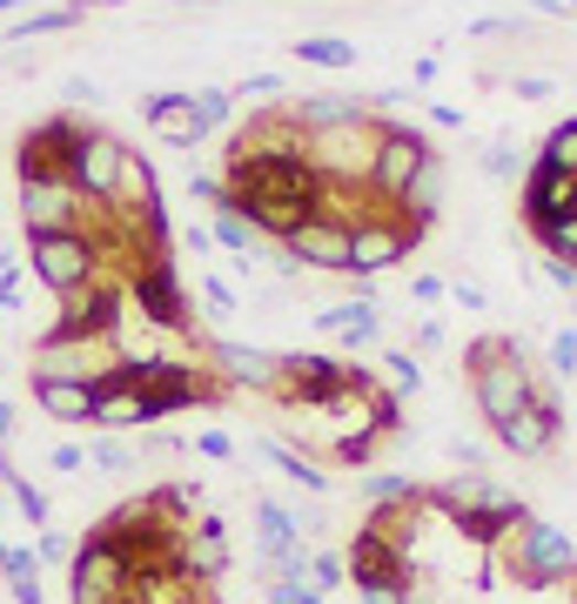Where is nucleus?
<instances>
[{
    "instance_id": "39",
    "label": "nucleus",
    "mask_w": 577,
    "mask_h": 604,
    "mask_svg": "<svg viewBox=\"0 0 577 604\" xmlns=\"http://www.w3.org/2000/svg\"><path fill=\"white\" fill-rule=\"evenodd\" d=\"M517 168H524V155H517L511 141H490V148H483V176H490V182H511Z\"/></svg>"
},
{
    "instance_id": "14",
    "label": "nucleus",
    "mask_w": 577,
    "mask_h": 604,
    "mask_svg": "<svg viewBox=\"0 0 577 604\" xmlns=\"http://www.w3.org/2000/svg\"><path fill=\"white\" fill-rule=\"evenodd\" d=\"M289 269H322V276H350V222H329V215H309L289 242Z\"/></svg>"
},
{
    "instance_id": "63",
    "label": "nucleus",
    "mask_w": 577,
    "mask_h": 604,
    "mask_svg": "<svg viewBox=\"0 0 577 604\" xmlns=\"http://www.w3.org/2000/svg\"><path fill=\"white\" fill-rule=\"evenodd\" d=\"M0 497H8V490H0Z\"/></svg>"
},
{
    "instance_id": "11",
    "label": "nucleus",
    "mask_w": 577,
    "mask_h": 604,
    "mask_svg": "<svg viewBox=\"0 0 577 604\" xmlns=\"http://www.w3.org/2000/svg\"><path fill=\"white\" fill-rule=\"evenodd\" d=\"M128 303L154 322V329H189V289H182V269L169 263V255H154V263L128 269Z\"/></svg>"
},
{
    "instance_id": "18",
    "label": "nucleus",
    "mask_w": 577,
    "mask_h": 604,
    "mask_svg": "<svg viewBox=\"0 0 577 604\" xmlns=\"http://www.w3.org/2000/svg\"><path fill=\"white\" fill-rule=\"evenodd\" d=\"M209 363H215L222 390H269L276 396V383H282V357L249 350V342H209Z\"/></svg>"
},
{
    "instance_id": "9",
    "label": "nucleus",
    "mask_w": 577,
    "mask_h": 604,
    "mask_svg": "<svg viewBox=\"0 0 577 604\" xmlns=\"http://www.w3.org/2000/svg\"><path fill=\"white\" fill-rule=\"evenodd\" d=\"M67 591H74V604H121L128 597V564H121V551L101 538V531H88L74 544V558H67Z\"/></svg>"
},
{
    "instance_id": "26",
    "label": "nucleus",
    "mask_w": 577,
    "mask_h": 604,
    "mask_svg": "<svg viewBox=\"0 0 577 604\" xmlns=\"http://www.w3.org/2000/svg\"><path fill=\"white\" fill-rule=\"evenodd\" d=\"M396 209H403V215H417L424 229L437 222V209H444V161H437V155L417 168V176H409V189L396 195Z\"/></svg>"
},
{
    "instance_id": "24",
    "label": "nucleus",
    "mask_w": 577,
    "mask_h": 604,
    "mask_svg": "<svg viewBox=\"0 0 577 604\" xmlns=\"http://www.w3.org/2000/svg\"><path fill=\"white\" fill-rule=\"evenodd\" d=\"M34 403L54 423H95V383H47V377H34Z\"/></svg>"
},
{
    "instance_id": "47",
    "label": "nucleus",
    "mask_w": 577,
    "mask_h": 604,
    "mask_svg": "<svg viewBox=\"0 0 577 604\" xmlns=\"http://www.w3.org/2000/svg\"><path fill=\"white\" fill-rule=\"evenodd\" d=\"M34 558H74V538H61V531H41Z\"/></svg>"
},
{
    "instance_id": "46",
    "label": "nucleus",
    "mask_w": 577,
    "mask_h": 604,
    "mask_svg": "<svg viewBox=\"0 0 577 604\" xmlns=\"http://www.w3.org/2000/svg\"><path fill=\"white\" fill-rule=\"evenodd\" d=\"M189 195H202V202H209V209H215V202H222V195H228V189H222V182H215V176H195V168H189Z\"/></svg>"
},
{
    "instance_id": "33",
    "label": "nucleus",
    "mask_w": 577,
    "mask_h": 604,
    "mask_svg": "<svg viewBox=\"0 0 577 604\" xmlns=\"http://www.w3.org/2000/svg\"><path fill=\"white\" fill-rule=\"evenodd\" d=\"M537 168H557V176H577V121H564V128H551V141H544V155H537Z\"/></svg>"
},
{
    "instance_id": "49",
    "label": "nucleus",
    "mask_w": 577,
    "mask_h": 604,
    "mask_svg": "<svg viewBox=\"0 0 577 604\" xmlns=\"http://www.w3.org/2000/svg\"><path fill=\"white\" fill-rule=\"evenodd\" d=\"M202 303H209V309H215V316H235V296H228V289H222V283H202Z\"/></svg>"
},
{
    "instance_id": "35",
    "label": "nucleus",
    "mask_w": 577,
    "mask_h": 604,
    "mask_svg": "<svg viewBox=\"0 0 577 604\" xmlns=\"http://www.w3.org/2000/svg\"><path fill=\"white\" fill-rule=\"evenodd\" d=\"M88 464H95V470H115V477L141 470V457H135V451H128L121 437H95V444H88Z\"/></svg>"
},
{
    "instance_id": "12",
    "label": "nucleus",
    "mask_w": 577,
    "mask_h": 604,
    "mask_svg": "<svg viewBox=\"0 0 577 604\" xmlns=\"http://www.w3.org/2000/svg\"><path fill=\"white\" fill-rule=\"evenodd\" d=\"M370 148H376V121H350V128H329V135H309V161L329 189H350L370 176Z\"/></svg>"
},
{
    "instance_id": "45",
    "label": "nucleus",
    "mask_w": 577,
    "mask_h": 604,
    "mask_svg": "<svg viewBox=\"0 0 577 604\" xmlns=\"http://www.w3.org/2000/svg\"><path fill=\"white\" fill-rule=\"evenodd\" d=\"M47 464H54V470H81V464H88V451H81V444H54Z\"/></svg>"
},
{
    "instance_id": "2",
    "label": "nucleus",
    "mask_w": 577,
    "mask_h": 604,
    "mask_svg": "<svg viewBox=\"0 0 577 604\" xmlns=\"http://www.w3.org/2000/svg\"><path fill=\"white\" fill-rule=\"evenodd\" d=\"M28 269H34V283H41V289H54V296H74V289H88L95 276H108L95 229H54V235H28Z\"/></svg>"
},
{
    "instance_id": "19",
    "label": "nucleus",
    "mask_w": 577,
    "mask_h": 604,
    "mask_svg": "<svg viewBox=\"0 0 577 604\" xmlns=\"http://www.w3.org/2000/svg\"><path fill=\"white\" fill-rule=\"evenodd\" d=\"M101 370H108V363H101V342H61V336H41L28 377H47V383H95Z\"/></svg>"
},
{
    "instance_id": "50",
    "label": "nucleus",
    "mask_w": 577,
    "mask_h": 604,
    "mask_svg": "<svg viewBox=\"0 0 577 604\" xmlns=\"http://www.w3.org/2000/svg\"><path fill=\"white\" fill-rule=\"evenodd\" d=\"M544 95H551L544 74H517V102H544Z\"/></svg>"
},
{
    "instance_id": "6",
    "label": "nucleus",
    "mask_w": 577,
    "mask_h": 604,
    "mask_svg": "<svg viewBox=\"0 0 577 604\" xmlns=\"http://www.w3.org/2000/svg\"><path fill=\"white\" fill-rule=\"evenodd\" d=\"M430 155H437V148H430V135L383 121V128H376V148H370V176H363V189H370L376 202H396V195L409 189V176H417Z\"/></svg>"
},
{
    "instance_id": "3",
    "label": "nucleus",
    "mask_w": 577,
    "mask_h": 604,
    "mask_svg": "<svg viewBox=\"0 0 577 604\" xmlns=\"http://www.w3.org/2000/svg\"><path fill=\"white\" fill-rule=\"evenodd\" d=\"M121 309H128V289L121 283H108V276H95L88 289H74V296H61V316L47 322V336H61V342H108L121 336Z\"/></svg>"
},
{
    "instance_id": "55",
    "label": "nucleus",
    "mask_w": 577,
    "mask_h": 604,
    "mask_svg": "<svg viewBox=\"0 0 577 604\" xmlns=\"http://www.w3.org/2000/svg\"><path fill=\"white\" fill-rule=\"evenodd\" d=\"M34 8H54V0H0V14H14V21L34 14Z\"/></svg>"
},
{
    "instance_id": "15",
    "label": "nucleus",
    "mask_w": 577,
    "mask_h": 604,
    "mask_svg": "<svg viewBox=\"0 0 577 604\" xmlns=\"http://www.w3.org/2000/svg\"><path fill=\"white\" fill-rule=\"evenodd\" d=\"M343 564H350V577H356V591H417L409 584V558L403 551H389L370 524L350 538V551H343Z\"/></svg>"
},
{
    "instance_id": "54",
    "label": "nucleus",
    "mask_w": 577,
    "mask_h": 604,
    "mask_svg": "<svg viewBox=\"0 0 577 604\" xmlns=\"http://www.w3.org/2000/svg\"><path fill=\"white\" fill-rule=\"evenodd\" d=\"M457 303H463V309H490V296H483L477 283H457Z\"/></svg>"
},
{
    "instance_id": "30",
    "label": "nucleus",
    "mask_w": 577,
    "mask_h": 604,
    "mask_svg": "<svg viewBox=\"0 0 577 604\" xmlns=\"http://www.w3.org/2000/svg\"><path fill=\"white\" fill-rule=\"evenodd\" d=\"M296 61H309V67H356V41H343V34H309V41H296Z\"/></svg>"
},
{
    "instance_id": "21",
    "label": "nucleus",
    "mask_w": 577,
    "mask_h": 604,
    "mask_svg": "<svg viewBox=\"0 0 577 604\" xmlns=\"http://www.w3.org/2000/svg\"><path fill=\"white\" fill-rule=\"evenodd\" d=\"M282 108H289V121H296L302 135H329V128L370 121V108H363V102H350V95H302V102H282Z\"/></svg>"
},
{
    "instance_id": "7",
    "label": "nucleus",
    "mask_w": 577,
    "mask_h": 604,
    "mask_svg": "<svg viewBox=\"0 0 577 604\" xmlns=\"http://www.w3.org/2000/svg\"><path fill=\"white\" fill-rule=\"evenodd\" d=\"M88 128L95 121H81L74 108L67 115H47V121H34L21 141H14V176L21 182H41V176H67V155L88 141Z\"/></svg>"
},
{
    "instance_id": "13",
    "label": "nucleus",
    "mask_w": 577,
    "mask_h": 604,
    "mask_svg": "<svg viewBox=\"0 0 577 604\" xmlns=\"http://www.w3.org/2000/svg\"><path fill=\"white\" fill-rule=\"evenodd\" d=\"M121 168H128V148H121L115 135L88 128V141L67 155V182L88 195L95 209H108V202H115V189H121Z\"/></svg>"
},
{
    "instance_id": "59",
    "label": "nucleus",
    "mask_w": 577,
    "mask_h": 604,
    "mask_svg": "<svg viewBox=\"0 0 577 604\" xmlns=\"http://www.w3.org/2000/svg\"><path fill=\"white\" fill-rule=\"evenodd\" d=\"M8 67H14V54H0V74H8Z\"/></svg>"
},
{
    "instance_id": "22",
    "label": "nucleus",
    "mask_w": 577,
    "mask_h": 604,
    "mask_svg": "<svg viewBox=\"0 0 577 604\" xmlns=\"http://www.w3.org/2000/svg\"><path fill=\"white\" fill-rule=\"evenodd\" d=\"M316 329H329V336L343 342V350H370V342H376V329H383V316H376V303L350 296V303H329V309L316 316Z\"/></svg>"
},
{
    "instance_id": "36",
    "label": "nucleus",
    "mask_w": 577,
    "mask_h": 604,
    "mask_svg": "<svg viewBox=\"0 0 577 604\" xmlns=\"http://www.w3.org/2000/svg\"><path fill=\"white\" fill-rule=\"evenodd\" d=\"M531 235L557 255V263H570V269H577V215H570V222H551V229H531Z\"/></svg>"
},
{
    "instance_id": "52",
    "label": "nucleus",
    "mask_w": 577,
    "mask_h": 604,
    "mask_svg": "<svg viewBox=\"0 0 577 604\" xmlns=\"http://www.w3.org/2000/svg\"><path fill=\"white\" fill-rule=\"evenodd\" d=\"M470 34H517V21H511V14H490V21H477Z\"/></svg>"
},
{
    "instance_id": "28",
    "label": "nucleus",
    "mask_w": 577,
    "mask_h": 604,
    "mask_svg": "<svg viewBox=\"0 0 577 604\" xmlns=\"http://www.w3.org/2000/svg\"><path fill=\"white\" fill-rule=\"evenodd\" d=\"M95 423L108 430V437H121V430H141L148 416H141V396L135 390H108V396H95Z\"/></svg>"
},
{
    "instance_id": "17",
    "label": "nucleus",
    "mask_w": 577,
    "mask_h": 604,
    "mask_svg": "<svg viewBox=\"0 0 577 604\" xmlns=\"http://www.w3.org/2000/svg\"><path fill=\"white\" fill-rule=\"evenodd\" d=\"M517 490H504L498 477H483V470H457V477H444L437 490H424V504H437L450 524H463V517H483V510H498V504H511Z\"/></svg>"
},
{
    "instance_id": "8",
    "label": "nucleus",
    "mask_w": 577,
    "mask_h": 604,
    "mask_svg": "<svg viewBox=\"0 0 577 604\" xmlns=\"http://www.w3.org/2000/svg\"><path fill=\"white\" fill-rule=\"evenodd\" d=\"M417 242H424V222L417 215H383V209H370L350 229V276H376V269L403 263Z\"/></svg>"
},
{
    "instance_id": "1",
    "label": "nucleus",
    "mask_w": 577,
    "mask_h": 604,
    "mask_svg": "<svg viewBox=\"0 0 577 604\" xmlns=\"http://www.w3.org/2000/svg\"><path fill=\"white\" fill-rule=\"evenodd\" d=\"M463 363H470V390H477V410H483L490 430L511 423V416L537 396V383H531V370H524V350H517L511 336H477L470 350H463Z\"/></svg>"
},
{
    "instance_id": "25",
    "label": "nucleus",
    "mask_w": 577,
    "mask_h": 604,
    "mask_svg": "<svg viewBox=\"0 0 577 604\" xmlns=\"http://www.w3.org/2000/svg\"><path fill=\"white\" fill-rule=\"evenodd\" d=\"M81 0H54V8H34V14H21V21H8V47H28V41H47V34H67V28H81Z\"/></svg>"
},
{
    "instance_id": "60",
    "label": "nucleus",
    "mask_w": 577,
    "mask_h": 604,
    "mask_svg": "<svg viewBox=\"0 0 577 604\" xmlns=\"http://www.w3.org/2000/svg\"><path fill=\"white\" fill-rule=\"evenodd\" d=\"M0 571H8V544H0Z\"/></svg>"
},
{
    "instance_id": "41",
    "label": "nucleus",
    "mask_w": 577,
    "mask_h": 604,
    "mask_svg": "<svg viewBox=\"0 0 577 604\" xmlns=\"http://www.w3.org/2000/svg\"><path fill=\"white\" fill-rule=\"evenodd\" d=\"M551 370H557L564 383H577V329H557V336H551Z\"/></svg>"
},
{
    "instance_id": "37",
    "label": "nucleus",
    "mask_w": 577,
    "mask_h": 604,
    "mask_svg": "<svg viewBox=\"0 0 577 604\" xmlns=\"http://www.w3.org/2000/svg\"><path fill=\"white\" fill-rule=\"evenodd\" d=\"M343 577H350L343 551H309V584H316V591H336Z\"/></svg>"
},
{
    "instance_id": "29",
    "label": "nucleus",
    "mask_w": 577,
    "mask_h": 604,
    "mask_svg": "<svg viewBox=\"0 0 577 604\" xmlns=\"http://www.w3.org/2000/svg\"><path fill=\"white\" fill-rule=\"evenodd\" d=\"M263 457H269V464H276V470H282L289 484H302L309 497H322V490H329V477H322V464H309V457H296L289 444H276V437H269V444H263Z\"/></svg>"
},
{
    "instance_id": "51",
    "label": "nucleus",
    "mask_w": 577,
    "mask_h": 604,
    "mask_svg": "<svg viewBox=\"0 0 577 604\" xmlns=\"http://www.w3.org/2000/svg\"><path fill=\"white\" fill-rule=\"evenodd\" d=\"M544 276H551L557 289H577V269H570V263H557V255H551V263H544Z\"/></svg>"
},
{
    "instance_id": "4",
    "label": "nucleus",
    "mask_w": 577,
    "mask_h": 604,
    "mask_svg": "<svg viewBox=\"0 0 577 604\" xmlns=\"http://www.w3.org/2000/svg\"><path fill=\"white\" fill-rule=\"evenodd\" d=\"M511 571H517V584H531V591H551V584H564V577H577V544H570V531H557V524H537V517H524V524L511 531Z\"/></svg>"
},
{
    "instance_id": "44",
    "label": "nucleus",
    "mask_w": 577,
    "mask_h": 604,
    "mask_svg": "<svg viewBox=\"0 0 577 604\" xmlns=\"http://www.w3.org/2000/svg\"><path fill=\"white\" fill-rule=\"evenodd\" d=\"M195 451H202V457H222V464L235 457V444L222 437V430H202V437H195Z\"/></svg>"
},
{
    "instance_id": "32",
    "label": "nucleus",
    "mask_w": 577,
    "mask_h": 604,
    "mask_svg": "<svg viewBox=\"0 0 577 604\" xmlns=\"http://www.w3.org/2000/svg\"><path fill=\"white\" fill-rule=\"evenodd\" d=\"M0 490H8V497L21 504V517H28V524H34V531H47V517H54V504H47V490H34V484H28L21 470H14L8 484H0Z\"/></svg>"
},
{
    "instance_id": "38",
    "label": "nucleus",
    "mask_w": 577,
    "mask_h": 604,
    "mask_svg": "<svg viewBox=\"0 0 577 604\" xmlns=\"http://www.w3.org/2000/svg\"><path fill=\"white\" fill-rule=\"evenodd\" d=\"M383 370H389L396 396H417V383H424V363H417V357H403V350H389V357H383Z\"/></svg>"
},
{
    "instance_id": "5",
    "label": "nucleus",
    "mask_w": 577,
    "mask_h": 604,
    "mask_svg": "<svg viewBox=\"0 0 577 604\" xmlns=\"http://www.w3.org/2000/svg\"><path fill=\"white\" fill-rule=\"evenodd\" d=\"M363 383H370V370H363V363H343V357L296 350V357H282V383H276V396H282V403L329 410L336 396H350V390H363Z\"/></svg>"
},
{
    "instance_id": "16",
    "label": "nucleus",
    "mask_w": 577,
    "mask_h": 604,
    "mask_svg": "<svg viewBox=\"0 0 577 604\" xmlns=\"http://www.w3.org/2000/svg\"><path fill=\"white\" fill-rule=\"evenodd\" d=\"M557 430H564V410H557L551 396H531L511 423H498V444H504L511 457L537 464V457H551V451H557Z\"/></svg>"
},
{
    "instance_id": "10",
    "label": "nucleus",
    "mask_w": 577,
    "mask_h": 604,
    "mask_svg": "<svg viewBox=\"0 0 577 604\" xmlns=\"http://www.w3.org/2000/svg\"><path fill=\"white\" fill-rule=\"evenodd\" d=\"M95 222V202L81 195L67 176H41V182H21V229L28 235H54V229H88Z\"/></svg>"
},
{
    "instance_id": "61",
    "label": "nucleus",
    "mask_w": 577,
    "mask_h": 604,
    "mask_svg": "<svg viewBox=\"0 0 577 604\" xmlns=\"http://www.w3.org/2000/svg\"><path fill=\"white\" fill-rule=\"evenodd\" d=\"M189 8H215V0H189Z\"/></svg>"
},
{
    "instance_id": "48",
    "label": "nucleus",
    "mask_w": 577,
    "mask_h": 604,
    "mask_svg": "<svg viewBox=\"0 0 577 604\" xmlns=\"http://www.w3.org/2000/svg\"><path fill=\"white\" fill-rule=\"evenodd\" d=\"M67 102H74V108H95V102H101V88H95V81H81V74H74V81H67Z\"/></svg>"
},
{
    "instance_id": "31",
    "label": "nucleus",
    "mask_w": 577,
    "mask_h": 604,
    "mask_svg": "<svg viewBox=\"0 0 577 604\" xmlns=\"http://www.w3.org/2000/svg\"><path fill=\"white\" fill-rule=\"evenodd\" d=\"M363 504H370V510H389V504H424V490L409 484V477L376 470V477H363Z\"/></svg>"
},
{
    "instance_id": "43",
    "label": "nucleus",
    "mask_w": 577,
    "mask_h": 604,
    "mask_svg": "<svg viewBox=\"0 0 577 604\" xmlns=\"http://www.w3.org/2000/svg\"><path fill=\"white\" fill-rule=\"evenodd\" d=\"M249 95H282V74H242V102Z\"/></svg>"
},
{
    "instance_id": "27",
    "label": "nucleus",
    "mask_w": 577,
    "mask_h": 604,
    "mask_svg": "<svg viewBox=\"0 0 577 604\" xmlns=\"http://www.w3.org/2000/svg\"><path fill=\"white\" fill-rule=\"evenodd\" d=\"M209 235H215V248H228V255H249V248H263V235L249 229V215H242L228 195L215 202V229H209Z\"/></svg>"
},
{
    "instance_id": "42",
    "label": "nucleus",
    "mask_w": 577,
    "mask_h": 604,
    "mask_svg": "<svg viewBox=\"0 0 577 604\" xmlns=\"http://www.w3.org/2000/svg\"><path fill=\"white\" fill-rule=\"evenodd\" d=\"M135 457H154V464H169V457H182V437H169V430H148Z\"/></svg>"
},
{
    "instance_id": "40",
    "label": "nucleus",
    "mask_w": 577,
    "mask_h": 604,
    "mask_svg": "<svg viewBox=\"0 0 577 604\" xmlns=\"http://www.w3.org/2000/svg\"><path fill=\"white\" fill-rule=\"evenodd\" d=\"M269 604H322V591L309 577H269Z\"/></svg>"
},
{
    "instance_id": "62",
    "label": "nucleus",
    "mask_w": 577,
    "mask_h": 604,
    "mask_svg": "<svg viewBox=\"0 0 577 604\" xmlns=\"http://www.w3.org/2000/svg\"><path fill=\"white\" fill-rule=\"evenodd\" d=\"M570 102H577V88H570Z\"/></svg>"
},
{
    "instance_id": "58",
    "label": "nucleus",
    "mask_w": 577,
    "mask_h": 604,
    "mask_svg": "<svg viewBox=\"0 0 577 604\" xmlns=\"http://www.w3.org/2000/svg\"><path fill=\"white\" fill-rule=\"evenodd\" d=\"M403 604H437V597H424V591H409V597H403Z\"/></svg>"
},
{
    "instance_id": "56",
    "label": "nucleus",
    "mask_w": 577,
    "mask_h": 604,
    "mask_svg": "<svg viewBox=\"0 0 577 604\" xmlns=\"http://www.w3.org/2000/svg\"><path fill=\"white\" fill-rule=\"evenodd\" d=\"M14 269H21V263H14ZM14 269L0 276V309H14V296H21V289H14Z\"/></svg>"
},
{
    "instance_id": "57",
    "label": "nucleus",
    "mask_w": 577,
    "mask_h": 604,
    "mask_svg": "<svg viewBox=\"0 0 577 604\" xmlns=\"http://www.w3.org/2000/svg\"><path fill=\"white\" fill-rule=\"evenodd\" d=\"M8 437H14V403L0 396V444H8Z\"/></svg>"
},
{
    "instance_id": "53",
    "label": "nucleus",
    "mask_w": 577,
    "mask_h": 604,
    "mask_svg": "<svg viewBox=\"0 0 577 604\" xmlns=\"http://www.w3.org/2000/svg\"><path fill=\"white\" fill-rule=\"evenodd\" d=\"M182 248H195V255H209V248H215V235H209V229H182Z\"/></svg>"
},
{
    "instance_id": "23",
    "label": "nucleus",
    "mask_w": 577,
    "mask_h": 604,
    "mask_svg": "<svg viewBox=\"0 0 577 604\" xmlns=\"http://www.w3.org/2000/svg\"><path fill=\"white\" fill-rule=\"evenodd\" d=\"M141 121L161 135V141H175V148H195V95H148L141 102Z\"/></svg>"
},
{
    "instance_id": "34",
    "label": "nucleus",
    "mask_w": 577,
    "mask_h": 604,
    "mask_svg": "<svg viewBox=\"0 0 577 604\" xmlns=\"http://www.w3.org/2000/svg\"><path fill=\"white\" fill-rule=\"evenodd\" d=\"M228 115H235V95H222V88H202V95H195V135L228 128Z\"/></svg>"
},
{
    "instance_id": "20",
    "label": "nucleus",
    "mask_w": 577,
    "mask_h": 604,
    "mask_svg": "<svg viewBox=\"0 0 577 604\" xmlns=\"http://www.w3.org/2000/svg\"><path fill=\"white\" fill-rule=\"evenodd\" d=\"M175 551H182V564H189L195 584L228 577V531H222V517H195V524L175 538Z\"/></svg>"
}]
</instances>
